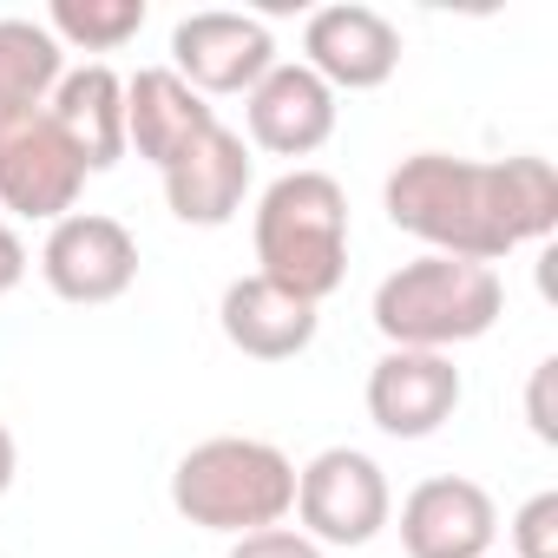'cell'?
Instances as JSON below:
<instances>
[{
	"mask_svg": "<svg viewBox=\"0 0 558 558\" xmlns=\"http://www.w3.org/2000/svg\"><path fill=\"white\" fill-rule=\"evenodd\" d=\"M171 506L197 532H269L296 512V460L250 434H210L171 466Z\"/></svg>",
	"mask_w": 558,
	"mask_h": 558,
	"instance_id": "cell-3",
	"label": "cell"
},
{
	"mask_svg": "<svg viewBox=\"0 0 558 558\" xmlns=\"http://www.w3.org/2000/svg\"><path fill=\"white\" fill-rule=\"evenodd\" d=\"M506 310V283L486 263H460V256H414L401 269L381 276L375 290V329L388 349H466L480 342Z\"/></svg>",
	"mask_w": 558,
	"mask_h": 558,
	"instance_id": "cell-4",
	"label": "cell"
},
{
	"mask_svg": "<svg viewBox=\"0 0 558 558\" xmlns=\"http://www.w3.org/2000/svg\"><path fill=\"white\" fill-rule=\"evenodd\" d=\"M47 112L60 119V132L73 138V151L86 158V171H112L125 158V80L106 60L60 73Z\"/></svg>",
	"mask_w": 558,
	"mask_h": 558,
	"instance_id": "cell-16",
	"label": "cell"
},
{
	"mask_svg": "<svg viewBox=\"0 0 558 558\" xmlns=\"http://www.w3.org/2000/svg\"><path fill=\"white\" fill-rule=\"evenodd\" d=\"M388 223L421 236L427 256L499 263L519 243H545L558 230V171L532 151L519 158H453L414 151L381 184Z\"/></svg>",
	"mask_w": 558,
	"mask_h": 558,
	"instance_id": "cell-1",
	"label": "cell"
},
{
	"mask_svg": "<svg viewBox=\"0 0 558 558\" xmlns=\"http://www.w3.org/2000/svg\"><path fill=\"white\" fill-rule=\"evenodd\" d=\"M336 93L303 66V60H276L250 93H243V125L250 145L269 158H316L336 138Z\"/></svg>",
	"mask_w": 558,
	"mask_h": 558,
	"instance_id": "cell-10",
	"label": "cell"
},
{
	"mask_svg": "<svg viewBox=\"0 0 558 558\" xmlns=\"http://www.w3.org/2000/svg\"><path fill=\"white\" fill-rule=\"evenodd\" d=\"M217 329H223V342H230L236 355H250V362H296V355L316 342L323 316H316V303L276 290L269 276L250 269V276H236V283L223 290Z\"/></svg>",
	"mask_w": 558,
	"mask_h": 558,
	"instance_id": "cell-14",
	"label": "cell"
},
{
	"mask_svg": "<svg viewBox=\"0 0 558 558\" xmlns=\"http://www.w3.org/2000/svg\"><path fill=\"white\" fill-rule=\"evenodd\" d=\"M210 125H217L210 99H197L171 66H138L125 80V151H138L145 165L171 171Z\"/></svg>",
	"mask_w": 558,
	"mask_h": 558,
	"instance_id": "cell-15",
	"label": "cell"
},
{
	"mask_svg": "<svg viewBox=\"0 0 558 558\" xmlns=\"http://www.w3.org/2000/svg\"><path fill=\"white\" fill-rule=\"evenodd\" d=\"M40 276H47V290L60 303H80V310L119 303L138 283V236L106 210H73V217H60L47 230Z\"/></svg>",
	"mask_w": 558,
	"mask_h": 558,
	"instance_id": "cell-7",
	"label": "cell"
},
{
	"mask_svg": "<svg viewBox=\"0 0 558 558\" xmlns=\"http://www.w3.org/2000/svg\"><path fill=\"white\" fill-rule=\"evenodd\" d=\"M466 381L453 368V355H427V349H388L368 368V421L388 440H427L453 421Z\"/></svg>",
	"mask_w": 558,
	"mask_h": 558,
	"instance_id": "cell-12",
	"label": "cell"
},
{
	"mask_svg": "<svg viewBox=\"0 0 558 558\" xmlns=\"http://www.w3.org/2000/svg\"><path fill=\"white\" fill-rule=\"evenodd\" d=\"M499 506L466 473H434L401 499V551L408 558H493Z\"/></svg>",
	"mask_w": 558,
	"mask_h": 558,
	"instance_id": "cell-11",
	"label": "cell"
},
{
	"mask_svg": "<svg viewBox=\"0 0 558 558\" xmlns=\"http://www.w3.org/2000/svg\"><path fill=\"white\" fill-rule=\"evenodd\" d=\"M296 532L316 545H368L395 519L388 473L362 447H323L310 466H296Z\"/></svg>",
	"mask_w": 558,
	"mask_h": 558,
	"instance_id": "cell-6",
	"label": "cell"
},
{
	"mask_svg": "<svg viewBox=\"0 0 558 558\" xmlns=\"http://www.w3.org/2000/svg\"><path fill=\"white\" fill-rule=\"evenodd\" d=\"M223 558H323V545L303 538L296 525H269V532H243Z\"/></svg>",
	"mask_w": 558,
	"mask_h": 558,
	"instance_id": "cell-20",
	"label": "cell"
},
{
	"mask_svg": "<svg viewBox=\"0 0 558 558\" xmlns=\"http://www.w3.org/2000/svg\"><path fill=\"white\" fill-rule=\"evenodd\" d=\"M551 381H558V362L545 355L538 368H532V388H525V421H532V434L551 447L558 440V414H551Z\"/></svg>",
	"mask_w": 558,
	"mask_h": 558,
	"instance_id": "cell-21",
	"label": "cell"
},
{
	"mask_svg": "<svg viewBox=\"0 0 558 558\" xmlns=\"http://www.w3.org/2000/svg\"><path fill=\"white\" fill-rule=\"evenodd\" d=\"M303 66L342 99V93H375L395 80L401 66V27L362 0H336V8H316L303 27Z\"/></svg>",
	"mask_w": 558,
	"mask_h": 558,
	"instance_id": "cell-9",
	"label": "cell"
},
{
	"mask_svg": "<svg viewBox=\"0 0 558 558\" xmlns=\"http://www.w3.org/2000/svg\"><path fill=\"white\" fill-rule=\"evenodd\" d=\"M27 283V243H21V230L0 217V296H14Z\"/></svg>",
	"mask_w": 558,
	"mask_h": 558,
	"instance_id": "cell-22",
	"label": "cell"
},
{
	"mask_svg": "<svg viewBox=\"0 0 558 558\" xmlns=\"http://www.w3.org/2000/svg\"><path fill=\"white\" fill-rule=\"evenodd\" d=\"M250 178H256V158L243 145V132L230 125H210L171 171H165V204L178 223H197V230H223L243 197H250Z\"/></svg>",
	"mask_w": 558,
	"mask_h": 558,
	"instance_id": "cell-13",
	"label": "cell"
},
{
	"mask_svg": "<svg viewBox=\"0 0 558 558\" xmlns=\"http://www.w3.org/2000/svg\"><path fill=\"white\" fill-rule=\"evenodd\" d=\"M276 66V40L256 14H230V8H204L184 14L171 27V73L197 93V99H230L250 93L263 73Z\"/></svg>",
	"mask_w": 558,
	"mask_h": 558,
	"instance_id": "cell-8",
	"label": "cell"
},
{
	"mask_svg": "<svg viewBox=\"0 0 558 558\" xmlns=\"http://www.w3.org/2000/svg\"><path fill=\"white\" fill-rule=\"evenodd\" d=\"M250 236H256V276L323 310V296H336L349 276V191L329 171L296 165L256 197Z\"/></svg>",
	"mask_w": 558,
	"mask_h": 558,
	"instance_id": "cell-2",
	"label": "cell"
},
{
	"mask_svg": "<svg viewBox=\"0 0 558 558\" xmlns=\"http://www.w3.org/2000/svg\"><path fill=\"white\" fill-rule=\"evenodd\" d=\"M512 558H558V493H532L512 512Z\"/></svg>",
	"mask_w": 558,
	"mask_h": 558,
	"instance_id": "cell-19",
	"label": "cell"
},
{
	"mask_svg": "<svg viewBox=\"0 0 558 558\" xmlns=\"http://www.w3.org/2000/svg\"><path fill=\"white\" fill-rule=\"evenodd\" d=\"M14 473H21V447H14V434H8V421H0V499H8V486H14Z\"/></svg>",
	"mask_w": 558,
	"mask_h": 558,
	"instance_id": "cell-23",
	"label": "cell"
},
{
	"mask_svg": "<svg viewBox=\"0 0 558 558\" xmlns=\"http://www.w3.org/2000/svg\"><path fill=\"white\" fill-rule=\"evenodd\" d=\"M86 178H93L86 158L73 151V138L60 132V119L47 106L0 112V210L60 223V217H73Z\"/></svg>",
	"mask_w": 558,
	"mask_h": 558,
	"instance_id": "cell-5",
	"label": "cell"
},
{
	"mask_svg": "<svg viewBox=\"0 0 558 558\" xmlns=\"http://www.w3.org/2000/svg\"><path fill=\"white\" fill-rule=\"evenodd\" d=\"M145 0H53L47 8V34L60 40V53L66 47H80V53H119L138 27H145Z\"/></svg>",
	"mask_w": 558,
	"mask_h": 558,
	"instance_id": "cell-18",
	"label": "cell"
},
{
	"mask_svg": "<svg viewBox=\"0 0 558 558\" xmlns=\"http://www.w3.org/2000/svg\"><path fill=\"white\" fill-rule=\"evenodd\" d=\"M60 73H66V53L40 21H0V112L47 106Z\"/></svg>",
	"mask_w": 558,
	"mask_h": 558,
	"instance_id": "cell-17",
	"label": "cell"
}]
</instances>
